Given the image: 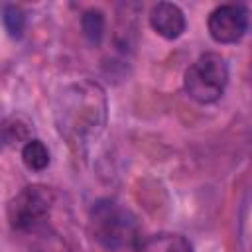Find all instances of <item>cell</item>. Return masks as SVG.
<instances>
[{"label": "cell", "mask_w": 252, "mask_h": 252, "mask_svg": "<svg viewBox=\"0 0 252 252\" xmlns=\"http://www.w3.org/2000/svg\"><path fill=\"white\" fill-rule=\"evenodd\" d=\"M55 122L59 134L71 146L93 142L106 122L104 91L93 81H81L61 91L55 106Z\"/></svg>", "instance_id": "6da1fadb"}, {"label": "cell", "mask_w": 252, "mask_h": 252, "mask_svg": "<svg viewBox=\"0 0 252 252\" xmlns=\"http://www.w3.org/2000/svg\"><path fill=\"white\" fill-rule=\"evenodd\" d=\"M91 228L94 238L112 250L130 248L138 240V224L134 217L118 203L104 199L91 211Z\"/></svg>", "instance_id": "7a4b0ae2"}, {"label": "cell", "mask_w": 252, "mask_h": 252, "mask_svg": "<svg viewBox=\"0 0 252 252\" xmlns=\"http://www.w3.org/2000/svg\"><path fill=\"white\" fill-rule=\"evenodd\" d=\"M228 83V65L220 53H203L195 59L183 77L185 93L199 104L217 102Z\"/></svg>", "instance_id": "3957f363"}, {"label": "cell", "mask_w": 252, "mask_h": 252, "mask_svg": "<svg viewBox=\"0 0 252 252\" xmlns=\"http://www.w3.org/2000/svg\"><path fill=\"white\" fill-rule=\"evenodd\" d=\"M53 193L43 185H30L22 189L8 205V219L16 230H37L41 228L51 213Z\"/></svg>", "instance_id": "277c9868"}, {"label": "cell", "mask_w": 252, "mask_h": 252, "mask_svg": "<svg viewBox=\"0 0 252 252\" xmlns=\"http://www.w3.org/2000/svg\"><path fill=\"white\" fill-rule=\"evenodd\" d=\"M207 28L217 43H236L248 30V10L242 4L217 6L209 14Z\"/></svg>", "instance_id": "5b68a950"}, {"label": "cell", "mask_w": 252, "mask_h": 252, "mask_svg": "<svg viewBox=\"0 0 252 252\" xmlns=\"http://www.w3.org/2000/svg\"><path fill=\"white\" fill-rule=\"evenodd\" d=\"M150 26L165 39H177L185 32V16L177 4L159 2L150 12Z\"/></svg>", "instance_id": "8992f818"}, {"label": "cell", "mask_w": 252, "mask_h": 252, "mask_svg": "<svg viewBox=\"0 0 252 252\" xmlns=\"http://www.w3.org/2000/svg\"><path fill=\"white\" fill-rule=\"evenodd\" d=\"M140 252H193L187 238L173 232H161L150 236L142 246Z\"/></svg>", "instance_id": "52a82bcc"}, {"label": "cell", "mask_w": 252, "mask_h": 252, "mask_svg": "<svg viewBox=\"0 0 252 252\" xmlns=\"http://www.w3.org/2000/svg\"><path fill=\"white\" fill-rule=\"evenodd\" d=\"M22 159L32 171H43L49 165V150L41 140H28L22 148Z\"/></svg>", "instance_id": "ba28073f"}, {"label": "cell", "mask_w": 252, "mask_h": 252, "mask_svg": "<svg viewBox=\"0 0 252 252\" xmlns=\"http://www.w3.org/2000/svg\"><path fill=\"white\" fill-rule=\"evenodd\" d=\"M2 22H4L6 32L12 37H20L22 35V30L26 26V16H24L22 8H18L14 4H6L4 10H2Z\"/></svg>", "instance_id": "9c48e42d"}, {"label": "cell", "mask_w": 252, "mask_h": 252, "mask_svg": "<svg viewBox=\"0 0 252 252\" xmlns=\"http://www.w3.org/2000/svg\"><path fill=\"white\" fill-rule=\"evenodd\" d=\"M83 32L91 41H98L104 32V16L98 10H89L83 14Z\"/></svg>", "instance_id": "30bf717a"}]
</instances>
